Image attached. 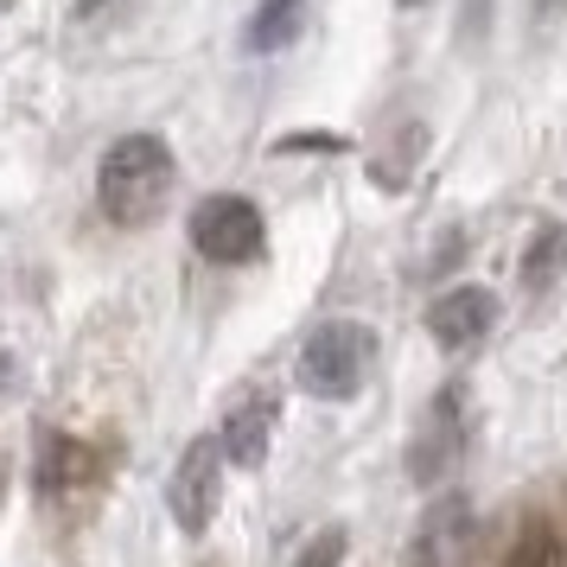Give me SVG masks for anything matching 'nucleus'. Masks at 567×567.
I'll return each instance as SVG.
<instances>
[{
  "mask_svg": "<svg viewBox=\"0 0 567 567\" xmlns=\"http://www.w3.org/2000/svg\"><path fill=\"white\" fill-rule=\"evenodd\" d=\"M395 7H427V0H395Z\"/></svg>",
  "mask_w": 567,
  "mask_h": 567,
  "instance_id": "nucleus-14",
  "label": "nucleus"
},
{
  "mask_svg": "<svg viewBox=\"0 0 567 567\" xmlns=\"http://www.w3.org/2000/svg\"><path fill=\"white\" fill-rule=\"evenodd\" d=\"M268 440H275V395L268 389H243L230 402V414H224L217 446H224L230 465H261L268 460Z\"/></svg>",
  "mask_w": 567,
  "mask_h": 567,
  "instance_id": "nucleus-7",
  "label": "nucleus"
},
{
  "mask_svg": "<svg viewBox=\"0 0 567 567\" xmlns=\"http://www.w3.org/2000/svg\"><path fill=\"white\" fill-rule=\"evenodd\" d=\"M293 567H344V529H319V536L293 555Z\"/></svg>",
  "mask_w": 567,
  "mask_h": 567,
  "instance_id": "nucleus-12",
  "label": "nucleus"
},
{
  "mask_svg": "<svg viewBox=\"0 0 567 567\" xmlns=\"http://www.w3.org/2000/svg\"><path fill=\"white\" fill-rule=\"evenodd\" d=\"M465 548H472V511H465V497H440L434 511L421 516L414 555L427 567H465Z\"/></svg>",
  "mask_w": 567,
  "mask_h": 567,
  "instance_id": "nucleus-8",
  "label": "nucleus"
},
{
  "mask_svg": "<svg viewBox=\"0 0 567 567\" xmlns=\"http://www.w3.org/2000/svg\"><path fill=\"white\" fill-rule=\"evenodd\" d=\"M166 192H173V147L159 134H122L96 166V205L122 230L154 224Z\"/></svg>",
  "mask_w": 567,
  "mask_h": 567,
  "instance_id": "nucleus-1",
  "label": "nucleus"
},
{
  "mask_svg": "<svg viewBox=\"0 0 567 567\" xmlns=\"http://www.w3.org/2000/svg\"><path fill=\"white\" fill-rule=\"evenodd\" d=\"M103 7H115V0H78V13H103Z\"/></svg>",
  "mask_w": 567,
  "mask_h": 567,
  "instance_id": "nucleus-13",
  "label": "nucleus"
},
{
  "mask_svg": "<svg viewBox=\"0 0 567 567\" xmlns=\"http://www.w3.org/2000/svg\"><path fill=\"white\" fill-rule=\"evenodd\" d=\"M511 567H567V548H561V536L548 529V523H523V536H516V548H511Z\"/></svg>",
  "mask_w": 567,
  "mask_h": 567,
  "instance_id": "nucleus-10",
  "label": "nucleus"
},
{
  "mask_svg": "<svg viewBox=\"0 0 567 567\" xmlns=\"http://www.w3.org/2000/svg\"><path fill=\"white\" fill-rule=\"evenodd\" d=\"M192 243H198V256L224 261V268H243V261H256L268 249V224H261V210L249 198L217 192V198H205L192 210Z\"/></svg>",
  "mask_w": 567,
  "mask_h": 567,
  "instance_id": "nucleus-3",
  "label": "nucleus"
},
{
  "mask_svg": "<svg viewBox=\"0 0 567 567\" xmlns=\"http://www.w3.org/2000/svg\"><path fill=\"white\" fill-rule=\"evenodd\" d=\"M491 326H497V293L491 287H446L427 307V332H434L440 351H472V344L491 338Z\"/></svg>",
  "mask_w": 567,
  "mask_h": 567,
  "instance_id": "nucleus-6",
  "label": "nucleus"
},
{
  "mask_svg": "<svg viewBox=\"0 0 567 567\" xmlns=\"http://www.w3.org/2000/svg\"><path fill=\"white\" fill-rule=\"evenodd\" d=\"M166 504H173V523L185 536H205L217 504H224V446L217 440H192L173 465V485H166Z\"/></svg>",
  "mask_w": 567,
  "mask_h": 567,
  "instance_id": "nucleus-4",
  "label": "nucleus"
},
{
  "mask_svg": "<svg viewBox=\"0 0 567 567\" xmlns=\"http://www.w3.org/2000/svg\"><path fill=\"white\" fill-rule=\"evenodd\" d=\"M460 389L446 383L427 402V414H421V427H414V440H409V478L414 485H434L446 465L460 460V446H465V414H460Z\"/></svg>",
  "mask_w": 567,
  "mask_h": 567,
  "instance_id": "nucleus-5",
  "label": "nucleus"
},
{
  "mask_svg": "<svg viewBox=\"0 0 567 567\" xmlns=\"http://www.w3.org/2000/svg\"><path fill=\"white\" fill-rule=\"evenodd\" d=\"M363 363H370V332L351 326V319H332V326H312L293 377L312 402H344V395L363 389Z\"/></svg>",
  "mask_w": 567,
  "mask_h": 567,
  "instance_id": "nucleus-2",
  "label": "nucleus"
},
{
  "mask_svg": "<svg viewBox=\"0 0 567 567\" xmlns=\"http://www.w3.org/2000/svg\"><path fill=\"white\" fill-rule=\"evenodd\" d=\"M7 7H13V0H0V13H7Z\"/></svg>",
  "mask_w": 567,
  "mask_h": 567,
  "instance_id": "nucleus-15",
  "label": "nucleus"
},
{
  "mask_svg": "<svg viewBox=\"0 0 567 567\" xmlns=\"http://www.w3.org/2000/svg\"><path fill=\"white\" fill-rule=\"evenodd\" d=\"M561 261H567V230H542V243L529 249V268H523V287L542 293V287L561 275Z\"/></svg>",
  "mask_w": 567,
  "mask_h": 567,
  "instance_id": "nucleus-11",
  "label": "nucleus"
},
{
  "mask_svg": "<svg viewBox=\"0 0 567 567\" xmlns=\"http://www.w3.org/2000/svg\"><path fill=\"white\" fill-rule=\"evenodd\" d=\"M300 27H307V0H261L243 39H249V52H287Z\"/></svg>",
  "mask_w": 567,
  "mask_h": 567,
  "instance_id": "nucleus-9",
  "label": "nucleus"
}]
</instances>
